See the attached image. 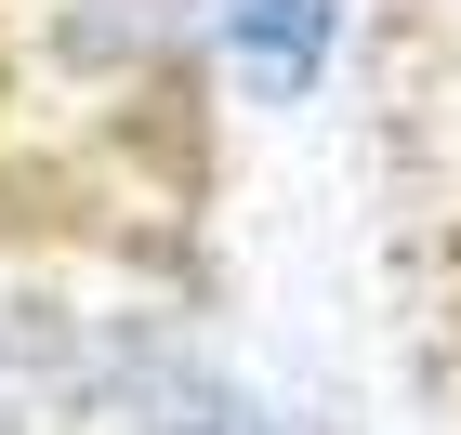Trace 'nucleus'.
Returning <instances> with one entry per match:
<instances>
[{
	"label": "nucleus",
	"mask_w": 461,
	"mask_h": 435,
	"mask_svg": "<svg viewBox=\"0 0 461 435\" xmlns=\"http://www.w3.org/2000/svg\"><path fill=\"white\" fill-rule=\"evenodd\" d=\"M224 53L250 67V93H303L330 53V0H238L224 14Z\"/></svg>",
	"instance_id": "obj_1"
}]
</instances>
